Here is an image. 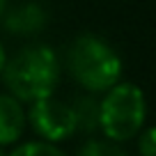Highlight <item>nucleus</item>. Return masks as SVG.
<instances>
[{
  "mask_svg": "<svg viewBox=\"0 0 156 156\" xmlns=\"http://www.w3.org/2000/svg\"><path fill=\"white\" fill-rule=\"evenodd\" d=\"M0 76L12 97L32 103L37 99L53 97L62 76V62L51 46L34 44L5 60Z\"/></svg>",
  "mask_w": 156,
  "mask_h": 156,
  "instance_id": "obj_1",
  "label": "nucleus"
},
{
  "mask_svg": "<svg viewBox=\"0 0 156 156\" xmlns=\"http://www.w3.org/2000/svg\"><path fill=\"white\" fill-rule=\"evenodd\" d=\"M67 69L71 78L90 94H99L119 83L122 58L106 39L80 34L67 48Z\"/></svg>",
  "mask_w": 156,
  "mask_h": 156,
  "instance_id": "obj_2",
  "label": "nucleus"
},
{
  "mask_svg": "<svg viewBox=\"0 0 156 156\" xmlns=\"http://www.w3.org/2000/svg\"><path fill=\"white\" fill-rule=\"evenodd\" d=\"M145 94L133 83H115L99 101V129L112 142H126L145 126Z\"/></svg>",
  "mask_w": 156,
  "mask_h": 156,
  "instance_id": "obj_3",
  "label": "nucleus"
},
{
  "mask_svg": "<svg viewBox=\"0 0 156 156\" xmlns=\"http://www.w3.org/2000/svg\"><path fill=\"white\" fill-rule=\"evenodd\" d=\"M28 119L34 133L39 138H44L46 142H60L76 133V117H73L71 103L58 101L53 97L32 101Z\"/></svg>",
  "mask_w": 156,
  "mask_h": 156,
  "instance_id": "obj_4",
  "label": "nucleus"
},
{
  "mask_svg": "<svg viewBox=\"0 0 156 156\" xmlns=\"http://www.w3.org/2000/svg\"><path fill=\"white\" fill-rule=\"evenodd\" d=\"M0 21H2V25L9 34L30 37V34H37L44 30V25L48 23V14L37 2H21V5L5 9Z\"/></svg>",
  "mask_w": 156,
  "mask_h": 156,
  "instance_id": "obj_5",
  "label": "nucleus"
},
{
  "mask_svg": "<svg viewBox=\"0 0 156 156\" xmlns=\"http://www.w3.org/2000/svg\"><path fill=\"white\" fill-rule=\"evenodd\" d=\"M28 115L23 110V101L12 94H0V145L16 142L25 131Z\"/></svg>",
  "mask_w": 156,
  "mask_h": 156,
  "instance_id": "obj_6",
  "label": "nucleus"
},
{
  "mask_svg": "<svg viewBox=\"0 0 156 156\" xmlns=\"http://www.w3.org/2000/svg\"><path fill=\"white\" fill-rule=\"evenodd\" d=\"M73 117H76V131L94 133L99 129V101L90 94L76 97L71 103Z\"/></svg>",
  "mask_w": 156,
  "mask_h": 156,
  "instance_id": "obj_7",
  "label": "nucleus"
},
{
  "mask_svg": "<svg viewBox=\"0 0 156 156\" xmlns=\"http://www.w3.org/2000/svg\"><path fill=\"white\" fill-rule=\"evenodd\" d=\"M9 156H64V151L60 149V147H55L53 142L32 140V142H23V145H19Z\"/></svg>",
  "mask_w": 156,
  "mask_h": 156,
  "instance_id": "obj_8",
  "label": "nucleus"
},
{
  "mask_svg": "<svg viewBox=\"0 0 156 156\" xmlns=\"http://www.w3.org/2000/svg\"><path fill=\"white\" fill-rule=\"evenodd\" d=\"M76 156H126V151L119 149V145L112 140H87Z\"/></svg>",
  "mask_w": 156,
  "mask_h": 156,
  "instance_id": "obj_9",
  "label": "nucleus"
},
{
  "mask_svg": "<svg viewBox=\"0 0 156 156\" xmlns=\"http://www.w3.org/2000/svg\"><path fill=\"white\" fill-rule=\"evenodd\" d=\"M138 149L142 156H156V131L154 129H145L142 136L138 138Z\"/></svg>",
  "mask_w": 156,
  "mask_h": 156,
  "instance_id": "obj_10",
  "label": "nucleus"
},
{
  "mask_svg": "<svg viewBox=\"0 0 156 156\" xmlns=\"http://www.w3.org/2000/svg\"><path fill=\"white\" fill-rule=\"evenodd\" d=\"M5 60H7V51H5V46L0 44V71H2V67H5Z\"/></svg>",
  "mask_w": 156,
  "mask_h": 156,
  "instance_id": "obj_11",
  "label": "nucleus"
},
{
  "mask_svg": "<svg viewBox=\"0 0 156 156\" xmlns=\"http://www.w3.org/2000/svg\"><path fill=\"white\" fill-rule=\"evenodd\" d=\"M7 9V0H0V19H2V14H5Z\"/></svg>",
  "mask_w": 156,
  "mask_h": 156,
  "instance_id": "obj_12",
  "label": "nucleus"
},
{
  "mask_svg": "<svg viewBox=\"0 0 156 156\" xmlns=\"http://www.w3.org/2000/svg\"><path fill=\"white\" fill-rule=\"evenodd\" d=\"M0 156H7V154H5V151H2V145H0Z\"/></svg>",
  "mask_w": 156,
  "mask_h": 156,
  "instance_id": "obj_13",
  "label": "nucleus"
}]
</instances>
